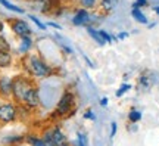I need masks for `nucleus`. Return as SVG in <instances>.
I'll return each mask as SVG.
<instances>
[{
	"mask_svg": "<svg viewBox=\"0 0 159 146\" xmlns=\"http://www.w3.org/2000/svg\"><path fill=\"white\" fill-rule=\"evenodd\" d=\"M116 133H118V123H116V121H112V123H111V130H109V139L114 140V137L116 136Z\"/></svg>",
	"mask_w": 159,
	"mask_h": 146,
	"instance_id": "nucleus-24",
	"label": "nucleus"
},
{
	"mask_svg": "<svg viewBox=\"0 0 159 146\" xmlns=\"http://www.w3.org/2000/svg\"><path fill=\"white\" fill-rule=\"evenodd\" d=\"M127 117H128V121H130V123H139V121L142 120L143 114H142V111H139L136 108H131Z\"/></svg>",
	"mask_w": 159,
	"mask_h": 146,
	"instance_id": "nucleus-20",
	"label": "nucleus"
},
{
	"mask_svg": "<svg viewBox=\"0 0 159 146\" xmlns=\"http://www.w3.org/2000/svg\"><path fill=\"white\" fill-rule=\"evenodd\" d=\"M24 140L22 136H12V137H6L5 142H9V143H21Z\"/></svg>",
	"mask_w": 159,
	"mask_h": 146,
	"instance_id": "nucleus-28",
	"label": "nucleus"
},
{
	"mask_svg": "<svg viewBox=\"0 0 159 146\" xmlns=\"http://www.w3.org/2000/svg\"><path fill=\"white\" fill-rule=\"evenodd\" d=\"M24 69L33 78H47L53 74V68L37 55H27L22 61Z\"/></svg>",
	"mask_w": 159,
	"mask_h": 146,
	"instance_id": "nucleus-1",
	"label": "nucleus"
},
{
	"mask_svg": "<svg viewBox=\"0 0 159 146\" xmlns=\"http://www.w3.org/2000/svg\"><path fill=\"white\" fill-rule=\"evenodd\" d=\"M99 2H100V0H80V5H81V7H84V9L93 11V9L97 7Z\"/></svg>",
	"mask_w": 159,
	"mask_h": 146,
	"instance_id": "nucleus-22",
	"label": "nucleus"
},
{
	"mask_svg": "<svg viewBox=\"0 0 159 146\" xmlns=\"http://www.w3.org/2000/svg\"><path fill=\"white\" fill-rule=\"evenodd\" d=\"M83 58H84L85 64H87V65H89V67H90V68H96V65H94V62L91 61V59H90V58H89V56H87L85 53H83Z\"/></svg>",
	"mask_w": 159,
	"mask_h": 146,
	"instance_id": "nucleus-30",
	"label": "nucleus"
},
{
	"mask_svg": "<svg viewBox=\"0 0 159 146\" xmlns=\"http://www.w3.org/2000/svg\"><path fill=\"white\" fill-rule=\"evenodd\" d=\"M130 89H131V84H130V83H125V81H124L122 84L119 86V89L116 90V93H115V95H116V97H122V96H124Z\"/></svg>",
	"mask_w": 159,
	"mask_h": 146,
	"instance_id": "nucleus-23",
	"label": "nucleus"
},
{
	"mask_svg": "<svg viewBox=\"0 0 159 146\" xmlns=\"http://www.w3.org/2000/svg\"><path fill=\"white\" fill-rule=\"evenodd\" d=\"M153 12L156 15H159V6H153Z\"/></svg>",
	"mask_w": 159,
	"mask_h": 146,
	"instance_id": "nucleus-35",
	"label": "nucleus"
},
{
	"mask_svg": "<svg viewBox=\"0 0 159 146\" xmlns=\"http://www.w3.org/2000/svg\"><path fill=\"white\" fill-rule=\"evenodd\" d=\"M53 39L56 40V43H57L59 46H61V49H62V50L65 52L66 55H72V53H74V50H72V47L66 45V43H65V39H62V37H61L59 34H56V35H53Z\"/></svg>",
	"mask_w": 159,
	"mask_h": 146,
	"instance_id": "nucleus-19",
	"label": "nucleus"
},
{
	"mask_svg": "<svg viewBox=\"0 0 159 146\" xmlns=\"http://www.w3.org/2000/svg\"><path fill=\"white\" fill-rule=\"evenodd\" d=\"M13 58L11 55V50H0V68H9L12 65Z\"/></svg>",
	"mask_w": 159,
	"mask_h": 146,
	"instance_id": "nucleus-15",
	"label": "nucleus"
},
{
	"mask_svg": "<svg viewBox=\"0 0 159 146\" xmlns=\"http://www.w3.org/2000/svg\"><path fill=\"white\" fill-rule=\"evenodd\" d=\"M90 11L84 9V7H80L78 11H75L74 16L71 18V22L75 27H85L90 24Z\"/></svg>",
	"mask_w": 159,
	"mask_h": 146,
	"instance_id": "nucleus-6",
	"label": "nucleus"
},
{
	"mask_svg": "<svg viewBox=\"0 0 159 146\" xmlns=\"http://www.w3.org/2000/svg\"><path fill=\"white\" fill-rule=\"evenodd\" d=\"M0 5L3 6L5 9H7V11L15 12V13H19V15L25 13V11H24L22 7H19V6H16V5H13V3H11L9 0H0Z\"/></svg>",
	"mask_w": 159,
	"mask_h": 146,
	"instance_id": "nucleus-18",
	"label": "nucleus"
},
{
	"mask_svg": "<svg viewBox=\"0 0 159 146\" xmlns=\"http://www.w3.org/2000/svg\"><path fill=\"white\" fill-rule=\"evenodd\" d=\"M118 40H125L127 37H128V33H125V31H121V33H118Z\"/></svg>",
	"mask_w": 159,
	"mask_h": 146,
	"instance_id": "nucleus-33",
	"label": "nucleus"
},
{
	"mask_svg": "<svg viewBox=\"0 0 159 146\" xmlns=\"http://www.w3.org/2000/svg\"><path fill=\"white\" fill-rule=\"evenodd\" d=\"M152 75V73H149V71H146V73H143L140 77H139V84L142 86L144 90H148L152 87V84H153V77H150Z\"/></svg>",
	"mask_w": 159,
	"mask_h": 146,
	"instance_id": "nucleus-14",
	"label": "nucleus"
},
{
	"mask_svg": "<svg viewBox=\"0 0 159 146\" xmlns=\"http://www.w3.org/2000/svg\"><path fill=\"white\" fill-rule=\"evenodd\" d=\"M131 16L134 18V21H137L139 24H146L149 22V19H148V16L144 15L142 12V9H139V7H133L131 9Z\"/></svg>",
	"mask_w": 159,
	"mask_h": 146,
	"instance_id": "nucleus-16",
	"label": "nucleus"
},
{
	"mask_svg": "<svg viewBox=\"0 0 159 146\" xmlns=\"http://www.w3.org/2000/svg\"><path fill=\"white\" fill-rule=\"evenodd\" d=\"M83 117H84V120H90V121H94V120H96V114H94V111H93V109H87Z\"/></svg>",
	"mask_w": 159,
	"mask_h": 146,
	"instance_id": "nucleus-27",
	"label": "nucleus"
},
{
	"mask_svg": "<svg viewBox=\"0 0 159 146\" xmlns=\"http://www.w3.org/2000/svg\"><path fill=\"white\" fill-rule=\"evenodd\" d=\"M108 103H109V99L108 97H106V96H103V97H100V101H99V105H100V106H108Z\"/></svg>",
	"mask_w": 159,
	"mask_h": 146,
	"instance_id": "nucleus-31",
	"label": "nucleus"
},
{
	"mask_svg": "<svg viewBox=\"0 0 159 146\" xmlns=\"http://www.w3.org/2000/svg\"><path fill=\"white\" fill-rule=\"evenodd\" d=\"M75 108V95L71 90H65L61 96V99L57 101L55 115L56 117H66L74 111Z\"/></svg>",
	"mask_w": 159,
	"mask_h": 146,
	"instance_id": "nucleus-4",
	"label": "nucleus"
},
{
	"mask_svg": "<svg viewBox=\"0 0 159 146\" xmlns=\"http://www.w3.org/2000/svg\"><path fill=\"white\" fill-rule=\"evenodd\" d=\"M85 30H87V34H89V35H90L91 39L94 40L99 46L106 45V41L103 40V37L100 35V33H99V30H97L94 25H90V24H89V25H85Z\"/></svg>",
	"mask_w": 159,
	"mask_h": 146,
	"instance_id": "nucleus-12",
	"label": "nucleus"
},
{
	"mask_svg": "<svg viewBox=\"0 0 159 146\" xmlns=\"http://www.w3.org/2000/svg\"><path fill=\"white\" fill-rule=\"evenodd\" d=\"M35 86L33 77L27 75H18L15 78H12V97L18 105L24 102V97L30 90Z\"/></svg>",
	"mask_w": 159,
	"mask_h": 146,
	"instance_id": "nucleus-2",
	"label": "nucleus"
},
{
	"mask_svg": "<svg viewBox=\"0 0 159 146\" xmlns=\"http://www.w3.org/2000/svg\"><path fill=\"white\" fill-rule=\"evenodd\" d=\"M59 0H34V9L41 13H49L55 7H57Z\"/></svg>",
	"mask_w": 159,
	"mask_h": 146,
	"instance_id": "nucleus-9",
	"label": "nucleus"
},
{
	"mask_svg": "<svg viewBox=\"0 0 159 146\" xmlns=\"http://www.w3.org/2000/svg\"><path fill=\"white\" fill-rule=\"evenodd\" d=\"M28 18H30V19H31V21H33V22L35 24V25H37V27H39L40 30H43V31H44V30L47 28V25H46V24H43V22H41V21H40V19H39V18H37V16H34V15H28Z\"/></svg>",
	"mask_w": 159,
	"mask_h": 146,
	"instance_id": "nucleus-25",
	"label": "nucleus"
},
{
	"mask_svg": "<svg viewBox=\"0 0 159 146\" xmlns=\"http://www.w3.org/2000/svg\"><path fill=\"white\" fill-rule=\"evenodd\" d=\"M11 28L12 31L16 34L18 37H22V35H31L33 34V30L28 25L27 21L24 19H13L11 21Z\"/></svg>",
	"mask_w": 159,
	"mask_h": 146,
	"instance_id": "nucleus-7",
	"label": "nucleus"
},
{
	"mask_svg": "<svg viewBox=\"0 0 159 146\" xmlns=\"http://www.w3.org/2000/svg\"><path fill=\"white\" fill-rule=\"evenodd\" d=\"M3 30H5V25H3V22H2V21H0V33H2V31H3Z\"/></svg>",
	"mask_w": 159,
	"mask_h": 146,
	"instance_id": "nucleus-36",
	"label": "nucleus"
},
{
	"mask_svg": "<svg viewBox=\"0 0 159 146\" xmlns=\"http://www.w3.org/2000/svg\"><path fill=\"white\" fill-rule=\"evenodd\" d=\"M0 50H11V45L3 35H0Z\"/></svg>",
	"mask_w": 159,
	"mask_h": 146,
	"instance_id": "nucleus-26",
	"label": "nucleus"
},
{
	"mask_svg": "<svg viewBox=\"0 0 159 146\" xmlns=\"http://www.w3.org/2000/svg\"><path fill=\"white\" fill-rule=\"evenodd\" d=\"M18 118V106L12 102H3L0 103V123L9 124L13 123Z\"/></svg>",
	"mask_w": 159,
	"mask_h": 146,
	"instance_id": "nucleus-5",
	"label": "nucleus"
},
{
	"mask_svg": "<svg viewBox=\"0 0 159 146\" xmlns=\"http://www.w3.org/2000/svg\"><path fill=\"white\" fill-rule=\"evenodd\" d=\"M74 145H77V146L89 145V137H87V134H85L84 131H78V133H77V140L74 142Z\"/></svg>",
	"mask_w": 159,
	"mask_h": 146,
	"instance_id": "nucleus-21",
	"label": "nucleus"
},
{
	"mask_svg": "<svg viewBox=\"0 0 159 146\" xmlns=\"http://www.w3.org/2000/svg\"><path fill=\"white\" fill-rule=\"evenodd\" d=\"M25 142H27L28 145H34V146H47L46 142L43 140V137H41V136H37V134H27Z\"/></svg>",
	"mask_w": 159,
	"mask_h": 146,
	"instance_id": "nucleus-17",
	"label": "nucleus"
},
{
	"mask_svg": "<svg viewBox=\"0 0 159 146\" xmlns=\"http://www.w3.org/2000/svg\"><path fill=\"white\" fill-rule=\"evenodd\" d=\"M0 95L3 97H9L12 96V78L2 75L0 77Z\"/></svg>",
	"mask_w": 159,
	"mask_h": 146,
	"instance_id": "nucleus-10",
	"label": "nucleus"
},
{
	"mask_svg": "<svg viewBox=\"0 0 159 146\" xmlns=\"http://www.w3.org/2000/svg\"><path fill=\"white\" fill-rule=\"evenodd\" d=\"M24 105H27L30 109H35V108L40 106V103H41V99H40V90L37 86H34L33 89L30 90L28 93L25 95L24 97Z\"/></svg>",
	"mask_w": 159,
	"mask_h": 146,
	"instance_id": "nucleus-8",
	"label": "nucleus"
},
{
	"mask_svg": "<svg viewBox=\"0 0 159 146\" xmlns=\"http://www.w3.org/2000/svg\"><path fill=\"white\" fill-rule=\"evenodd\" d=\"M119 0H100L99 5H100V9H102L103 13H112V12L116 9Z\"/></svg>",
	"mask_w": 159,
	"mask_h": 146,
	"instance_id": "nucleus-13",
	"label": "nucleus"
},
{
	"mask_svg": "<svg viewBox=\"0 0 159 146\" xmlns=\"http://www.w3.org/2000/svg\"><path fill=\"white\" fill-rule=\"evenodd\" d=\"M43 140L46 142L47 146H65L68 145V137L65 136L62 129L59 125H52L49 129H46L41 133Z\"/></svg>",
	"mask_w": 159,
	"mask_h": 146,
	"instance_id": "nucleus-3",
	"label": "nucleus"
},
{
	"mask_svg": "<svg viewBox=\"0 0 159 146\" xmlns=\"http://www.w3.org/2000/svg\"><path fill=\"white\" fill-rule=\"evenodd\" d=\"M47 25H49V27H52V28H55V30H62V27H61L57 22H49Z\"/></svg>",
	"mask_w": 159,
	"mask_h": 146,
	"instance_id": "nucleus-34",
	"label": "nucleus"
},
{
	"mask_svg": "<svg viewBox=\"0 0 159 146\" xmlns=\"http://www.w3.org/2000/svg\"><path fill=\"white\" fill-rule=\"evenodd\" d=\"M137 130H139V127H137V123H130V125H128V131L134 133V131H137Z\"/></svg>",
	"mask_w": 159,
	"mask_h": 146,
	"instance_id": "nucleus-32",
	"label": "nucleus"
},
{
	"mask_svg": "<svg viewBox=\"0 0 159 146\" xmlns=\"http://www.w3.org/2000/svg\"><path fill=\"white\" fill-rule=\"evenodd\" d=\"M21 41H19V47H18V52L21 53V55H27L30 50H31V47L34 45V40L31 35H22V37H19Z\"/></svg>",
	"mask_w": 159,
	"mask_h": 146,
	"instance_id": "nucleus-11",
	"label": "nucleus"
},
{
	"mask_svg": "<svg viewBox=\"0 0 159 146\" xmlns=\"http://www.w3.org/2000/svg\"><path fill=\"white\" fill-rule=\"evenodd\" d=\"M144 6H148V0H134L133 3V7H139V9H142Z\"/></svg>",
	"mask_w": 159,
	"mask_h": 146,
	"instance_id": "nucleus-29",
	"label": "nucleus"
}]
</instances>
